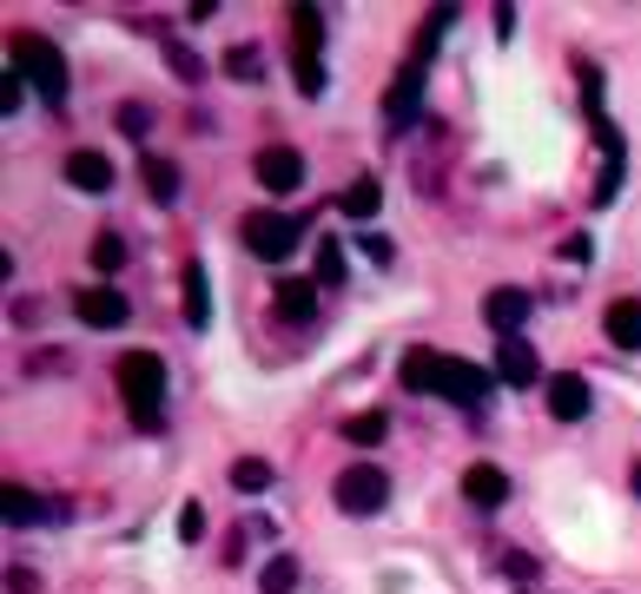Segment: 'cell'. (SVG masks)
<instances>
[{
    "instance_id": "6da1fadb",
    "label": "cell",
    "mask_w": 641,
    "mask_h": 594,
    "mask_svg": "<svg viewBox=\"0 0 641 594\" xmlns=\"http://www.w3.org/2000/svg\"><path fill=\"white\" fill-rule=\"evenodd\" d=\"M119 397L132 410V430H159V403H165V364L152 350H126L119 357Z\"/></svg>"
},
{
    "instance_id": "52a82bcc",
    "label": "cell",
    "mask_w": 641,
    "mask_h": 594,
    "mask_svg": "<svg viewBox=\"0 0 641 594\" xmlns=\"http://www.w3.org/2000/svg\"><path fill=\"white\" fill-rule=\"evenodd\" d=\"M543 403H549V417H556V423H583V417L596 410V390H589V377L556 370V377H543Z\"/></svg>"
},
{
    "instance_id": "277c9868",
    "label": "cell",
    "mask_w": 641,
    "mask_h": 594,
    "mask_svg": "<svg viewBox=\"0 0 641 594\" xmlns=\"http://www.w3.org/2000/svg\"><path fill=\"white\" fill-rule=\"evenodd\" d=\"M384 503H391V476H384V469L351 463V469L338 476V509H344V516H377Z\"/></svg>"
},
{
    "instance_id": "f1b7e54d",
    "label": "cell",
    "mask_w": 641,
    "mask_h": 594,
    "mask_svg": "<svg viewBox=\"0 0 641 594\" xmlns=\"http://www.w3.org/2000/svg\"><path fill=\"white\" fill-rule=\"evenodd\" d=\"M291 73H298V93H305V99H318V93H324V60H298Z\"/></svg>"
},
{
    "instance_id": "2e32d148",
    "label": "cell",
    "mask_w": 641,
    "mask_h": 594,
    "mask_svg": "<svg viewBox=\"0 0 641 594\" xmlns=\"http://www.w3.org/2000/svg\"><path fill=\"white\" fill-rule=\"evenodd\" d=\"M324 46V7H291V60H318Z\"/></svg>"
},
{
    "instance_id": "9c48e42d",
    "label": "cell",
    "mask_w": 641,
    "mask_h": 594,
    "mask_svg": "<svg viewBox=\"0 0 641 594\" xmlns=\"http://www.w3.org/2000/svg\"><path fill=\"white\" fill-rule=\"evenodd\" d=\"M252 172H258V185H265V192H278V198L305 185V159H298L291 145H265V152L252 159Z\"/></svg>"
},
{
    "instance_id": "4fadbf2b",
    "label": "cell",
    "mask_w": 641,
    "mask_h": 594,
    "mask_svg": "<svg viewBox=\"0 0 641 594\" xmlns=\"http://www.w3.org/2000/svg\"><path fill=\"white\" fill-rule=\"evenodd\" d=\"M463 496H470L477 509H503V503H510V476H503L496 463H470V469H463Z\"/></svg>"
},
{
    "instance_id": "ba28073f",
    "label": "cell",
    "mask_w": 641,
    "mask_h": 594,
    "mask_svg": "<svg viewBox=\"0 0 641 594\" xmlns=\"http://www.w3.org/2000/svg\"><path fill=\"white\" fill-rule=\"evenodd\" d=\"M73 317L93 324V331H119L132 311H126V298H119L113 284H79V291H73Z\"/></svg>"
},
{
    "instance_id": "603a6c76",
    "label": "cell",
    "mask_w": 641,
    "mask_h": 594,
    "mask_svg": "<svg viewBox=\"0 0 641 594\" xmlns=\"http://www.w3.org/2000/svg\"><path fill=\"white\" fill-rule=\"evenodd\" d=\"M496 569H503V575H510L523 594H536V582H543V562H536V555H523V549H503V555H496Z\"/></svg>"
},
{
    "instance_id": "d590c367",
    "label": "cell",
    "mask_w": 641,
    "mask_h": 594,
    "mask_svg": "<svg viewBox=\"0 0 641 594\" xmlns=\"http://www.w3.org/2000/svg\"><path fill=\"white\" fill-rule=\"evenodd\" d=\"M7 588H13V594H40V588H33V575H26V569H7Z\"/></svg>"
},
{
    "instance_id": "d6a6232c",
    "label": "cell",
    "mask_w": 641,
    "mask_h": 594,
    "mask_svg": "<svg viewBox=\"0 0 641 594\" xmlns=\"http://www.w3.org/2000/svg\"><path fill=\"white\" fill-rule=\"evenodd\" d=\"M199 536H205V509L185 503V509H179V542H199Z\"/></svg>"
},
{
    "instance_id": "7c38bea8",
    "label": "cell",
    "mask_w": 641,
    "mask_h": 594,
    "mask_svg": "<svg viewBox=\"0 0 641 594\" xmlns=\"http://www.w3.org/2000/svg\"><path fill=\"white\" fill-rule=\"evenodd\" d=\"M271 311H278L285 324H311V317H318V284H311V278H278Z\"/></svg>"
},
{
    "instance_id": "f546056e",
    "label": "cell",
    "mask_w": 641,
    "mask_h": 594,
    "mask_svg": "<svg viewBox=\"0 0 641 594\" xmlns=\"http://www.w3.org/2000/svg\"><path fill=\"white\" fill-rule=\"evenodd\" d=\"M165 60L179 66V79H192V86L205 79V66H199V53H192V46H165Z\"/></svg>"
},
{
    "instance_id": "83f0119b",
    "label": "cell",
    "mask_w": 641,
    "mask_h": 594,
    "mask_svg": "<svg viewBox=\"0 0 641 594\" xmlns=\"http://www.w3.org/2000/svg\"><path fill=\"white\" fill-rule=\"evenodd\" d=\"M338 278H344V245L324 238V245H318V284H338Z\"/></svg>"
},
{
    "instance_id": "d6986e66",
    "label": "cell",
    "mask_w": 641,
    "mask_h": 594,
    "mask_svg": "<svg viewBox=\"0 0 641 594\" xmlns=\"http://www.w3.org/2000/svg\"><path fill=\"white\" fill-rule=\"evenodd\" d=\"M139 179H146V198H152V205H172V198H179V165H172V159H152V152H146V159H139Z\"/></svg>"
},
{
    "instance_id": "4316f807",
    "label": "cell",
    "mask_w": 641,
    "mask_h": 594,
    "mask_svg": "<svg viewBox=\"0 0 641 594\" xmlns=\"http://www.w3.org/2000/svg\"><path fill=\"white\" fill-rule=\"evenodd\" d=\"M126 264V238L119 231H99L93 238V271H119Z\"/></svg>"
},
{
    "instance_id": "836d02e7",
    "label": "cell",
    "mask_w": 641,
    "mask_h": 594,
    "mask_svg": "<svg viewBox=\"0 0 641 594\" xmlns=\"http://www.w3.org/2000/svg\"><path fill=\"white\" fill-rule=\"evenodd\" d=\"M364 258H377V264H391V258H397V245H391L384 231H364Z\"/></svg>"
},
{
    "instance_id": "8992f818",
    "label": "cell",
    "mask_w": 641,
    "mask_h": 594,
    "mask_svg": "<svg viewBox=\"0 0 641 594\" xmlns=\"http://www.w3.org/2000/svg\"><path fill=\"white\" fill-rule=\"evenodd\" d=\"M437 397H450L457 410H477V403L490 397V370L470 364V357H444V370H437Z\"/></svg>"
},
{
    "instance_id": "8fae6325",
    "label": "cell",
    "mask_w": 641,
    "mask_h": 594,
    "mask_svg": "<svg viewBox=\"0 0 641 594\" xmlns=\"http://www.w3.org/2000/svg\"><path fill=\"white\" fill-rule=\"evenodd\" d=\"M496 377H503L510 390H530V384L543 377V357H536L523 337H503V344H496Z\"/></svg>"
},
{
    "instance_id": "44dd1931",
    "label": "cell",
    "mask_w": 641,
    "mask_h": 594,
    "mask_svg": "<svg viewBox=\"0 0 641 594\" xmlns=\"http://www.w3.org/2000/svg\"><path fill=\"white\" fill-rule=\"evenodd\" d=\"M384 436H391V417H384V410H357V417L344 423V443H351V450H377Z\"/></svg>"
},
{
    "instance_id": "7a4b0ae2",
    "label": "cell",
    "mask_w": 641,
    "mask_h": 594,
    "mask_svg": "<svg viewBox=\"0 0 641 594\" xmlns=\"http://www.w3.org/2000/svg\"><path fill=\"white\" fill-rule=\"evenodd\" d=\"M7 60H13V73H20L46 106L66 99V60H60V46H53L46 33H13V40H7Z\"/></svg>"
},
{
    "instance_id": "e575fe53",
    "label": "cell",
    "mask_w": 641,
    "mask_h": 594,
    "mask_svg": "<svg viewBox=\"0 0 641 594\" xmlns=\"http://www.w3.org/2000/svg\"><path fill=\"white\" fill-rule=\"evenodd\" d=\"M589 251H596V245H589V238H583V231H576V238H563V258H576V264H583V258H589Z\"/></svg>"
},
{
    "instance_id": "e0dca14e",
    "label": "cell",
    "mask_w": 641,
    "mask_h": 594,
    "mask_svg": "<svg viewBox=\"0 0 641 594\" xmlns=\"http://www.w3.org/2000/svg\"><path fill=\"white\" fill-rule=\"evenodd\" d=\"M437 370H444V357H437L430 344H410V350H404V364H397L404 390H417V397H424V390H437Z\"/></svg>"
},
{
    "instance_id": "8d00e7d4",
    "label": "cell",
    "mask_w": 641,
    "mask_h": 594,
    "mask_svg": "<svg viewBox=\"0 0 641 594\" xmlns=\"http://www.w3.org/2000/svg\"><path fill=\"white\" fill-rule=\"evenodd\" d=\"M629 489H635V496H641V463H635V469H629Z\"/></svg>"
},
{
    "instance_id": "3957f363",
    "label": "cell",
    "mask_w": 641,
    "mask_h": 594,
    "mask_svg": "<svg viewBox=\"0 0 641 594\" xmlns=\"http://www.w3.org/2000/svg\"><path fill=\"white\" fill-rule=\"evenodd\" d=\"M305 238V218H285V212H245V251L265 258V264H285Z\"/></svg>"
},
{
    "instance_id": "30bf717a",
    "label": "cell",
    "mask_w": 641,
    "mask_h": 594,
    "mask_svg": "<svg viewBox=\"0 0 641 594\" xmlns=\"http://www.w3.org/2000/svg\"><path fill=\"white\" fill-rule=\"evenodd\" d=\"M483 324H490L496 337H523V324H530V291L496 284V291L483 298Z\"/></svg>"
},
{
    "instance_id": "484cf974",
    "label": "cell",
    "mask_w": 641,
    "mask_h": 594,
    "mask_svg": "<svg viewBox=\"0 0 641 594\" xmlns=\"http://www.w3.org/2000/svg\"><path fill=\"white\" fill-rule=\"evenodd\" d=\"M225 73L245 79V86H258V79H265V53H258V46H232V53H225Z\"/></svg>"
},
{
    "instance_id": "4dcf8cb0",
    "label": "cell",
    "mask_w": 641,
    "mask_h": 594,
    "mask_svg": "<svg viewBox=\"0 0 641 594\" xmlns=\"http://www.w3.org/2000/svg\"><path fill=\"white\" fill-rule=\"evenodd\" d=\"M0 106H7V119H13V112L26 106V79H20L13 66H7V79H0Z\"/></svg>"
},
{
    "instance_id": "ac0fdd59",
    "label": "cell",
    "mask_w": 641,
    "mask_h": 594,
    "mask_svg": "<svg viewBox=\"0 0 641 594\" xmlns=\"http://www.w3.org/2000/svg\"><path fill=\"white\" fill-rule=\"evenodd\" d=\"M179 284H185V324H192V331H205V324H212V291H205V264L192 258V264L179 271Z\"/></svg>"
},
{
    "instance_id": "cb8c5ba5",
    "label": "cell",
    "mask_w": 641,
    "mask_h": 594,
    "mask_svg": "<svg viewBox=\"0 0 641 594\" xmlns=\"http://www.w3.org/2000/svg\"><path fill=\"white\" fill-rule=\"evenodd\" d=\"M377 205H384L377 179H351L344 185V218H377Z\"/></svg>"
},
{
    "instance_id": "5b68a950",
    "label": "cell",
    "mask_w": 641,
    "mask_h": 594,
    "mask_svg": "<svg viewBox=\"0 0 641 594\" xmlns=\"http://www.w3.org/2000/svg\"><path fill=\"white\" fill-rule=\"evenodd\" d=\"M424 79H430V60H404V66H397V79L384 86V119H391L397 132L424 112Z\"/></svg>"
},
{
    "instance_id": "7402d4cb",
    "label": "cell",
    "mask_w": 641,
    "mask_h": 594,
    "mask_svg": "<svg viewBox=\"0 0 641 594\" xmlns=\"http://www.w3.org/2000/svg\"><path fill=\"white\" fill-rule=\"evenodd\" d=\"M271 483H278V476H271L265 456H238V463H232V489H238V496H265Z\"/></svg>"
},
{
    "instance_id": "9a60e30c",
    "label": "cell",
    "mask_w": 641,
    "mask_h": 594,
    "mask_svg": "<svg viewBox=\"0 0 641 594\" xmlns=\"http://www.w3.org/2000/svg\"><path fill=\"white\" fill-rule=\"evenodd\" d=\"M66 185H79V192H113V159L106 152H73L66 159Z\"/></svg>"
},
{
    "instance_id": "1f68e13d",
    "label": "cell",
    "mask_w": 641,
    "mask_h": 594,
    "mask_svg": "<svg viewBox=\"0 0 641 594\" xmlns=\"http://www.w3.org/2000/svg\"><path fill=\"white\" fill-rule=\"evenodd\" d=\"M119 132H132V139H146V132H152V112H146L139 99H132V106H119Z\"/></svg>"
},
{
    "instance_id": "5bb4252c",
    "label": "cell",
    "mask_w": 641,
    "mask_h": 594,
    "mask_svg": "<svg viewBox=\"0 0 641 594\" xmlns=\"http://www.w3.org/2000/svg\"><path fill=\"white\" fill-rule=\"evenodd\" d=\"M602 331H609L616 350H641V298H616L602 311Z\"/></svg>"
},
{
    "instance_id": "d4e9b609",
    "label": "cell",
    "mask_w": 641,
    "mask_h": 594,
    "mask_svg": "<svg viewBox=\"0 0 641 594\" xmlns=\"http://www.w3.org/2000/svg\"><path fill=\"white\" fill-rule=\"evenodd\" d=\"M291 588H298V562L291 555H271L258 569V594H291Z\"/></svg>"
},
{
    "instance_id": "ffe728a7",
    "label": "cell",
    "mask_w": 641,
    "mask_h": 594,
    "mask_svg": "<svg viewBox=\"0 0 641 594\" xmlns=\"http://www.w3.org/2000/svg\"><path fill=\"white\" fill-rule=\"evenodd\" d=\"M0 516H7V529H26V522H46L53 509L33 496V489H20V483H7V496H0Z\"/></svg>"
}]
</instances>
